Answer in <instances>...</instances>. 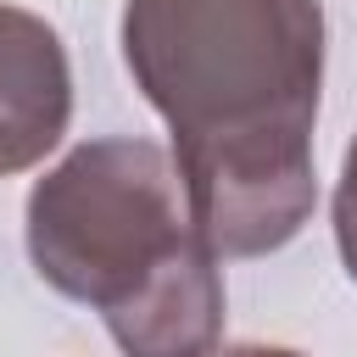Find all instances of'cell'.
Masks as SVG:
<instances>
[{
	"mask_svg": "<svg viewBox=\"0 0 357 357\" xmlns=\"http://www.w3.org/2000/svg\"><path fill=\"white\" fill-rule=\"evenodd\" d=\"M212 357H301V351L296 346H257L251 340V346H229V351H212Z\"/></svg>",
	"mask_w": 357,
	"mask_h": 357,
	"instance_id": "5b68a950",
	"label": "cell"
},
{
	"mask_svg": "<svg viewBox=\"0 0 357 357\" xmlns=\"http://www.w3.org/2000/svg\"><path fill=\"white\" fill-rule=\"evenodd\" d=\"M73 117V73L56 28L0 0V178L45 162Z\"/></svg>",
	"mask_w": 357,
	"mask_h": 357,
	"instance_id": "3957f363",
	"label": "cell"
},
{
	"mask_svg": "<svg viewBox=\"0 0 357 357\" xmlns=\"http://www.w3.org/2000/svg\"><path fill=\"white\" fill-rule=\"evenodd\" d=\"M335 245H340V262H346V273L357 279V139L346 145L340 184H335Z\"/></svg>",
	"mask_w": 357,
	"mask_h": 357,
	"instance_id": "277c9868",
	"label": "cell"
},
{
	"mask_svg": "<svg viewBox=\"0 0 357 357\" xmlns=\"http://www.w3.org/2000/svg\"><path fill=\"white\" fill-rule=\"evenodd\" d=\"M28 257L45 284L95 307L123 357H212L223 273L173 156L151 139H89L28 195Z\"/></svg>",
	"mask_w": 357,
	"mask_h": 357,
	"instance_id": "7a4b0ae2",
	"label": "cell"
},
{
	"mask_svg": "<svg viewBox=\"0 0 357 357\" xmlns=\"http://www.w3.org/2000/svg\"><path fill=\"white\" fill-rule=\"evenodd\" d=\"M123 61L173 128L201 240L268 257L318 201L312 123L324 89L318 0H128Z\"/></svg>",
	"mask_w": 357,
	"mask_h": 357,
	"instance_id": "6da1fadb",
	"label": "cell"
}]
</instances>
